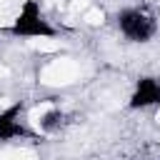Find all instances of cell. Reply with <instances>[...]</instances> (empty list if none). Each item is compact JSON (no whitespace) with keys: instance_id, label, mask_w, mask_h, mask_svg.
Instances as JSON below:
<instances>
[{"instance_id":"5b68a950","label":"cell","mask_w":160,"mask_h":160,"mask_svg":"<svg viewBox=\"0 0 160 160\" xmlns=\"http://www.w3.org/2000/svg\"><path fill=\"white\" fill-rule=\"evenodd\" d=\"M28 125L32 128L35 138H50L62 130L65 125V110L55 100L40 102V108H28Z\"/></svg>"},{"instance_id":"3957f363","label":"cell","mask_w":160,"mask_h":160,"mask_svg":"<svg viewBox=\"0 0 160 160\" xmlns=\"http://www.w3.org/2000/svg\"><path fill=\"white\" fill-rule=\"evenodd\" d=\"M35 138L32 128L28 125V105L22 100H12L0 108V145L20 142Z\"/></svg>"},{"instance_id":"6da1fadb","label":"cell","mask_w":160,"mask_h":160,"mask_svg":"<svg viewBox=\"0 0 160 160\" xmlns=\"http://www.w3.org/2000/svg\"><path fill=\"white\" fill-rule=\"evenodd\" d=\"M112 28L128 45H150L160 35V20L152 8L142 2L120 5L112 12Z\"/></svg>"},{"instance_id":"8992f818","label":"cell","mask_w":160,"mask_h":160,"mask_svg":"<svg viewBox=\"0 0 160 160\" xmlns=\"http://www.w3.org/2000/svg\"><path fill=\"white\" fill-rule=\"evenodd\" d=\"M155 118H160V108H158V110H155Z\"/></svg>"},{"instance_id":"52a82bcc","label":"cell","mask_w":160,"mask_h":160,"mask_svg":"<svg viewBox=\"0 0 160 160\" xmlns=\"http://www.w3.org/2000/svg\"><path fill=\"white\" fill-rule=\"evenodd\" d=\"M148 160H160V158H148Z\"/></svg>"},{"instance_id":"7a4b0ae2","label":"cell","mask_w":160,"mask_h":160,"mask_svg":"<svg viewBox=\"0 0 160 160\" xmlns=\"http://www.w3.org/2000/svg\"><path fill=\"white\" fill-rule=\"evenodd\" d=\"M5 30L15 40H52L60 32L58 25L48 18L40 0H20Z\"/></svg>"},{"instance_id":"277c9868","label":"cell","mask_w":160,"mask_h":160,"mask_svg":"<svg viewBox=\"0 0 160 160\" xmlns=\"http://www.w3.org/2000/svg\"><path fill=\"white\" fill-rule=\"evenodd\" d=\"M125 108L130 112L158 110L160 108V78L158 75H138L132 88H130V92H128Z\"/></svg>"}]
</instances>
